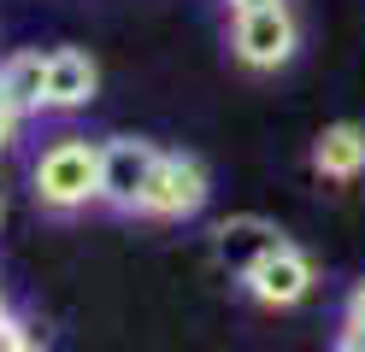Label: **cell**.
<instances>
[{
  "label": "cell",
  "instance_id": "4fadbf2b",
  "mask_svg": "<svg viewBox=\"0 0 365 352\" xmlns=\"http://www.w3.org/2000/svg\"><path fill=\"white\" fill-rule=\"evenodd\" d=\"M330 352H365V329H348V323H341L336 329V346Z\"/></svg>",
  "mask_w": 365,
  "mask_h": 352
},
{
  "label": "cell",
  "instance_id": "9a60e30c",
  "mask_svg": "<svg viewBox=\"0 0 365 352\" xmlns=\"http://www.w3.org/2000/svg\"><path fill=\"white\" fill-rule=\"evenodd\" d=\"M0 317H6V294H0Z\"/></svg>",
  "mask_w": 365,
  "mask_h": 352
},
{
  "label": "cell",
  "instance_id": "ba28073f",
  "mask_svg": "<svg viewBox=\"0 0 365 352\" xmlns=\"http://www.w3.org/2000/svg\"><path fill=\"white\" fill-rule=\"evenodd\" d=\"M312 176L324 182H359L365 176V124H354V117H341V124H324L312 135Z\"/></svg>",
  "mask_w": 365,
  "mask_h": 352
},
{
  "label": "cell",
  "instance_id": "7c38bea8",
  "mask_svg": "<svg viewBox=\"0 0 365 352\" xmlns=\"http://www.w3.org/2000/svg\"><path fill=\"white\" fill-rule=\"evenodd\" d=\"M18 124H24V117H18V112L6 106V94H0V153H6L12 141H18Z\"/></svg>",
  "mask_w": 365,
  "mask_h": 352
},
{
  "label": "cell",
  "instance_id": "7a4b0ae2",
  "mask_svg": "<svg viewBox=\"0 0 365 352\" xmlns=\"http://www.w3.org/2000/svg\"><path fill=\"white\" fill-rule=\"evenodd\" d=\"M301 53V18H294L289 0H271V6H247L230 12V59L242 70H283Z\"/></svg>",
  "mask_w": 365,
  "mask_h": 352
},
{
  "label": "cell",
  "instance_id": "9c48e42d",
  "mask_svg": "<svg viewBox=\"0 0 365 352\" xmlns=\"http://www.w3.org/2000/svg\"><path fill=\"white\" fill-rule=\"evenodd\" d=\"M0 94L18 117H41L48 112V53L41 47H24V53H6L0 59Z\"/></svg>",
  "mask_w": 365,
  "mask_h": 352
},
{
  "label": "cell",
  "instance_id": "6da1fadb",
  "mask_svg": "<svg viewBox=\"0 0 365 352\" xmlns=\"http://www.w3.org/2000/svg\"><path fill=\"white\" fill-rule=\"evenodd\" d=\"M30 194L48 218H77L101 200V141L88 135H53L30 171Z\"/></svg>",
  "mask_w": 365,
  "mask_h": 352
},
{
  "label": "cell",
  "instance_id": "8fae6325",
  "mask_svg": "<svg viewBox=\"0 0 365 352\" xmlns=\"http://www.w3.org/2000/svg\"><path fill=\"white\" fill-rule=\"evenodd\" d=\"M24 346H30V329L6 311V317H0V352H24Z\"/></svg>",
  "mask_w": 365,
  "mask_h": 352
},
{
  "label": "cell",
  "instance_id": "8992f818",
  "mask_svg": "<svg viewBox=\"0 0 365 352\" xmlns=\"http://www.w3.org/2000/svg\"><path fill=\"white\" fill-rule=\"evenodd\" d=\"M289 241V235L271 223V218H254V211H242V218H224L212 229V258H218V270H230L236 282L259 265L265 252H277Z\"/></svg>",
  "mask_w": 365,
  "mask_h": 352
},
{
  "label": "cell",
  "instance_id": "2e32d148",
  "mask_svg": "<svg viewBox=\"0 0 365 352\" xmlns=\"http://www.w3.org/2000/svg\"><path fill=\"white\" fill-rule=\"evenodd\" d=\"M0 218H6V200H0Z\"/></svg>",
  "mask_w": 365,
  "mask_h": 352
},
{
  "label": "cell",
  "instance_id": "3957f363",
  "mask_svg": "<svg viewBox=\"0 0 365 352\" xmlns=\"http://www.w3.org/2000/svg\"><path fill=\"white\" fill-rule=\"evenodd\" d=\"M207 200H212V171L195 153H165L159 171H153V182H148V194L135 200V218H148V223H189V218L207 211Z\"/></svg>",
  "mask_w": 365,
  "mask_h": 352
},
{
  "label": "cell",
  "instance_id": "5bb4252c",
  "mask_svg": "<svg viewBox=\"0 0 365 352\" xmlns=\"http://www.w3.org/2000/svg\"><path fill=\"white\" fill-rule=\"evenodd\" d=\"M230 12H247V6H271V0H224Z\"/></svg>",
  "mask_w": 365,
  "mask_h": 352
},
{
  "label": "cell",
  "instance_id": "30bf717a",
  "mask_svg": "<svg viewBox=\"0 0 365 352\" xmlns=\"http://www.w3.org/2000/svg\"><path fill=\"white\" fill-rule=\"evenodd\" d=\"M341 323H348V329H365V276L348 288V299H341Z\"/></svg>",
  "mask_w": 365,
  "mask_h": 352
},
{
  "label": "cell",
  "instance_id": "52a82bcc",
  "mask_svg": "<svg viewBox=\"0 0 365 352\" xmlns=\"http://www.w3.org/2000/svg\"><path fill=\"white\" fill-rule=\"evenodd\" d=\"M101 94V65L88 47H53L48 53V112H83Z\"/></svg>",
  "mask_w": 365,
  "mask_h": 352
},
{
  "label": "cell",
  "instance_id": "5b68a950",
  "mask_svg": "<svg viewBox=\"0 0 365 352\" xmlns=\"http://www.w3.org/2000/svg\"><path fill=\"white\" fill-rule=\"evenodd\" d=\"M312 288H318V265H312V252H301L294 241H283L277 252H265L259 265L242 276V294L254 305H265V311H294Z\"/></svg>",
  "mask_w": 365,
  "mask_h": 352
},
{
  "label": "cell",
  "instance_id": "277c9868",
  "mask_svg": "<svg viewBox=\"0 0 365 352\" xmlns=\"http://www.w3.org/2000/svg\"><path fill=\"white\" fill-rule=\"evenodd\" d=\"M159 159H165V147H153V141H142V135L101 141V200L95 206L118 211V218H135V200L148 194Z\"/></svg>",
  "mask_w": 365,
  "mask_h": 352
}]
</instances>
